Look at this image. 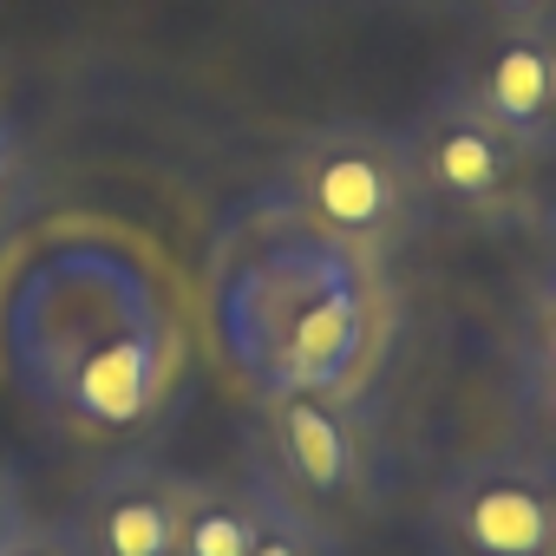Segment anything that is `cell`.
<instances>
[{"label":"cell","instance_id":"52a82bcc","mask_svg":"<svg viewBox=\"0 0 556 556\" xmlns=\"http://www.w3.org/2000/svg\"><path fill=\"white\" fill-rule=\"evenodd\" d=\"M177 491V465L151 452H118L73 491V504L60 510V536L73 543V556H170Z\"/></svg>","mask_w":556,"mask_h":556},{"label":"cell","instance_id":"6da1fadb","mask_svg":"<svg viewBox=\"0 0 556 556\" xmlns=\"http://www.w3.org/2000/svg\"><path fill=\"white\" fill-rule=\"evenodd\" d=\"M0 354L47 419L86 439H131L170 406L184 328L131 242L112 229H60L8 275Z\"/></svg>","mask_w":556,"mask_h":556},{"label":"cell","instance_id":"ba28073f","mask_svg":"<svg viewBox=\"0 0 556 556\" xmlns=\"http://www.w3.org/2000/svg\"><path fill=\"white\" fill-rule=\"evenodd\" d=\"M458 86L530 151V157H556V21H510L491 27Z\"/></svg>","mask_w":556,"mask_h":556},{"label":"cell","instance_id":"ac0fdd59","mask_svg":"<svg viewBox=\"0 0 556 556\" xmlns=\"http://www.w3.org/2000/svg\"><path fill=\"white\" fill-rule=\"evenodd\" d=\"M413 8H465V0H413Z\"/></svg>","mask_w":556,"mask_h":556},{"label":"cell","instance_id":"8992f818","mask_svg":"<svg viewBox=\"0 0 556 556\" xmlns=\"http://www.w3.org/2000/svg\"><path fill=\"white\" fill-rule=\"evenodd\" d=\"M426 556H556V458L510 439L458 458L426 497Z\"/></svg>","mask_w":556,"mask_h":556},{"label":"cell","instance_id":"7c38bea8","mask_svg":"<svg viewBox=\"0 0 556 556\" xmlns=\"http://www.w3.org/2000/svg\"><path fill=\"white\" fill-rule=\"evenodd\" d=\"M510 354L556 367V275H543L536 295L523 302V321H517V348H510Z\"/></svg>","mask_w":556,"mask_h":556},{"label":"cell","instance_id":"9a60e30c","mask_svg":"<svg viewBox=\"0 0 556 556\" xmlns=\"http://www.w3.org/2000/svg\"><path fill=\"white\" fill-rule=\"evenodd\" d=\"M536 229H543V249H549V275H556V184L543 190V203H536Z\"/></svg>","mask_w":556,"mask_h":556},{"label":"cell","instance_id":"e0dca14e","mask_svg":"<svg viewBox=\"0 0 556 556\" xmlns=\"http://www.w3.org/2000/svg\"><path fill=\"white\" fill-rule=\"evenodd\" d=\"M8 190H14V131L0 125V203H8Z\"/></svg>","mask_w":556,"mask_h":556},{"label":"cell","instance_id":"8fae6325","mask_svg":"<svg viewBox=\"0 0 556 556\" xmlns=\"http://www.w3.org/2000/svg\"><path fill=\"white\" fill-rule=\"evenodd\" d=\"M504 400H510V419H517L523 445H536V452L556 458V367H549V361H523V354H510Z\"/></svg>","mask_w":556,"mask_h":556},{"label":"cell","instance_id":"3957f363","mask_svg":"<svg viewBox=\"0 0 556 556\" xmlns=\"http://www.w3.org/2000/svg\"><path fill=\"white\" fill-rule=\"evenodd\" d=\"M268 190L302 223H315L321 236L361 249L367 262H393L432 223L406 125H380V118H321V125H308L289 144V157H282Z\"/></svg>","mask_w":556,"mask_h":556},{"label":"cell","instance_id":"5bb4252c","mask_svg":"<svg viewBox=\"0 0 556 556\" xmlns=\"http://www.w3.org/2000/svg\"><path fill=\"white\" fill-rule=\"evenodd\" d=\"M471 8H484L491 27H510V21H556V0H471Z\"/></svg>","mask_w":556,"mask_h":556},{"label":"cell","instance_id":"30bf717a","mask_svg":"<svg viewBox=\"0 0 556 556\" xmlns=\"http://www.w3.org/2000/svg\"><path fill=\"white\" fill-rule=\"evenodd\" d=\"M242 478L255 484V510H262L249 556H341V536H334L315 510H302L282 484H268V471H262L255 458L242 465Z\"/></svg>","mask_w":556,"mask_h":556},{"label":"cell","instance_id":"4fadbf2b","mask_svg":"<svg viewBox=\"0 0 556 556\" xmlns=\"http://www.w3.org/2000/svg\"><path fill=\"white\" fill-rule=\"evenodd\" d=\"M0 556H73V543L60 536V523H40V517H21L8 536H0Z\"/></svg>","mask_w":556,"mask_h":556},{"label":"cell","instance_id":"5b68a950","mask_svg":"<svg viewBox=\"0 0 556 556\" xmlns=\"http://www.w3.org/2000/svg\"><path fill=\"white\" fill-rule=\"evenodd\" d=\"M249 458L282 484L328 530L374 510L380 445L361 393H255V445Z\"/></svg>","mask_w":556,"mask_h":556},{"label":"cell","instance_id":"2e32d148","mask_svg":"<svg viewBox=\"0 0 556 556\" xmlns=\"http://www.w3.org/2000/svg\"><path fill=\"white\" fill-rule=\"evenodd\" d=\"M27 510H21V491H14V471H0V536H8L14 523H21Z\"/></svg>","mask_w":556,"mask_h":556},{"label":"cell","instance_id":"277c9868","mask_svg":"<svg viewBox=\"0 0 556 556\" xmlns=\"http://www.w3.org/2000/svg\"><path fill=\"white\" fill-rule=\"evenodd\" d=\"M406 144H413V164H419V184H426V203L432 216H452L465 229H517V223H536V164L465 86L458 73L413 112L406 125Z\"/></svg>","mask_w":556,"mask_h":556},{"label":"cell","instance_id":"9c48e42d","mask_svg":"<svg viewBox=\"0 0 556 556\" xmlns=\"http://www.w3.org/2000/svg\"><path fill=\"white\" fill-rule=\"evenodd\" d=\"M255 523H262V510H255L249 478H190L184 471L170 556H249Z\"/></svg>","mask_w":556,"mask_h":556},{"label":"cell","instance_id":"7a4b0ae2","mask_svg":"<svg viewBox=\"0 0 556 556\" xmlns=\"http://www.w3.org/2000/svg\"><path fill=\"white\" fill-rule=\"evenodd\" d=\"M210 321L249 393H367L393 334L387 262L255 190L216 229Z\"/></svg>","mask_w":556,"mask_h":556}]
</instances>
